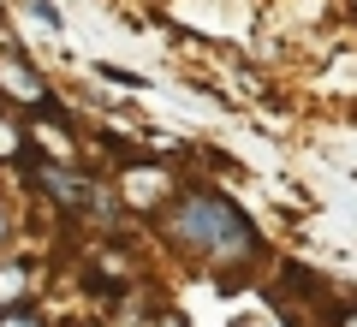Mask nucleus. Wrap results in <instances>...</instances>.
Masks as SVG:
<instances>
[{
  "label": "nucleus",
  "instance_id": "nucleus-1",
  "mask_svg": "<svg viewBox=\"0 0 357 327\" xmlns=\"http://www.w3.org/2000/svg\"><path fill=\"white\" fill-rule=\"evenodd\" d=\"M155 232H161L167 250H178L185 262L208 268L220 280H244L262 268V232L256 220L215 185H178V197L155 214Z\"/></svg>",
  "mask_w": 357,
  "mask_h": 327
},
{
  "label": "nucleus",
  "instance_id": "nucleus-2",
  "mask_svg": "<svg viewBox=\"0 0 357 327\" xmlns=\"http://www.w3.org/2000/svg\"><path fill=\"white\" fill-rule=\"evenodd\" d=\"M114 197L126 214H161L167 202L178 197V173L167 161H149V155H137V161H126L114 173Z\"/></svg>",
  "mask_w": 357,
  "mask_h": 327
},
{
  "label": "nucleus",
  "instance_id": "nucleus-6",
  "mask_svg": "<svg viewBox=\"0 0 357 327\" xmlns=\"http://www.w3.org/2000/svg\"><path fill=\"white\" fill-rule=\"evenodd\" d=\"M18 238V208H13V197L0 190V256H6V244Z\"/></svg>",
  "mask_w": 357,
  "mask_h": 327
},
{
  "label": "nucleus",
  "instance_id": "nucleus-4",
  "mask_svg": "<svg viewBox=\"0 0 357 327\" xmlns=\"http://www.w3.org/2000/svg\"><path fill=\"white\" fill-rule=\"evenodd\" d=\"M30 291H36V274L24 262H0V315L6 310H24Z\"/></svg>",
  "mask_w": 357,
  "mask_h": 327
},
{
  "label": "nucleus",
  "instance_id": "nucleus-7",
  "mask_svg": "<svg viewBox=\"0 0 357 327\" xmlns=\"http://www.w3.org/2000/svg\"><path fill=\"white\" fill-rule=\"evenodd\" d=\"M0 327H54V321H48L42 310H30V303H24V310H6V315H0Z\"/></svg>",
  "mask_w": 357,
  "mask_h": 327
},
{
  "label": "nucleus",
  "instance_id": "nucleus-8",
  "mask_svg": "<svg viewBox=\"0 0 357 327\" xmlns=\"http://www.w3.org/2000/svg\"><path fill=\"white\" fill-rule=\"evenodd\" d=\"M143 327H191V321H185V315H178V310H161V315H149V321H143Z\"/></svg>",
  "mask_w": 357,
  "mask_h": 327
},
{
  "label": "nucleus",
  "instance_id": "nucleus-3",
  "mask_svg": "<svg viewBox=\"0 0 357 327\" xmlns=\"http://www.w3.org/2000/svg\"><path fill=\"white\" fill-rule=\"evenodd\" d=\"M0 107H13V114H36V119L60 114V107H54L48 77H42L18 48H0Z\"/></svg>",
  "mask_w": 357,
  "mask_h": 327
},
{
  "label": "nucleus",
  "instance_id": "nucleus-5",
  "mask_svg": "<svg viewBox=\"0 0 357 327\" xmlns=\"http://www.w3.org/2000/svg\"><path fill=\"white\" fill-rule=\"evenodd\" d=\"M0 161H24V131L13 119H0Z\"/></svg>",
  "mask_w": 357,
  "mask_h": 327
}]
</instances>
